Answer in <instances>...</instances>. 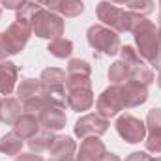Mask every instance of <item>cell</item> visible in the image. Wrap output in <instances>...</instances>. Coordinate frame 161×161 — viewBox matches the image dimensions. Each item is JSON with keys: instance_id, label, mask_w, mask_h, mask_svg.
Listing matches in <instances>:
<instances>
[{"instance_id": "obj_2", "label": "cell", "mask_w": 161, "mask_h": 161, "mask_svg": "<svg viewBox=\"0 0 161 161\" xmlns=\"http://www.w3.org/2000/svg\"><path fill=\"white\" fill-rule=\"evenodd\" d=\"M96 13H97V19L109 26L111 30L114 32H131L133 26L137 25V21L142 17V15H137L133 11H127V9H122L116 4H113L111 0H101L97 6H96Z\"/></svg>"}, {"instance_id": "obj_33", "label": "cell", "mask_w": 161, "mask_h": 161, "mask_svg": "<svg viewBox=\"0 0 161 161\" xmlns=\"http://www.w3.org/2000/svg\"><path fill=\"white\" fill-rule=\"evenodd\" d=\"M40 6H47L51 11H54L56 9V6H58V0H36Z\"/></svg>"}, {"instance_id": "obj_32", "label": "cell", "mask_w": 161, "mask_h": 161, "mask_svg": "<svg viewBox=\"0 0 161 161\" xmlns=\"http://www.w3.org/2000/svg\"><path fill=\"white\" fill-rule=\"evenodd\" d=\"M15 161H43V159H41L40 156H38V154L30 152V154H19Z\"/></svg>"}, {"instance_id": "obj_13", "label": "cell", "mask_w": 161, "mask_h": 161, "mask_svg": "<svg viewBox=\"0 0 161 161\" xmlns=\"http://www.w3.org/2000/svg\"><path fill=\"white\" fill-rule=\"evenodd\" d=\"M4 34H6V38H8V41H9L11 49H13V54H17L19 51L25 49L26 41H28V38H30V34H32V25L15 21L13 25H9V28H8Z\"/></svg>"}, {"instance_id": "obj_40", "label": "cell", "mask_w": 161, "mask_h": 161, "mask_svg": "<svg viewBox=\"0 0 161 161\" xmlns=\"http://www.w3.org/2000/svg\"><path fill=\"white\" fill-rule=\"evenodd\" d=\"M159 9H161V0H159Z\"/></svg>"}, {"instance_id": "obj_28", "label": "cell", "mask_w": 161, "mask_h": 161, "mask_svg": "<svg viewBox=\"0 0 161 161\" xmlns=\"http://www.w3.org/2000/svg\"><path fill=\"white\" fill-rule=\"evenodd\" d=\"M92 73V66L86 60L80 58H71L68 62V75H80V77H90Z\"/></svg>"}, {"instance_id": "obj_19", "label": "cell", "mask_w": 161, "mask_h": 161, "mask_svg": "<svg viewBox=\"0 0 161 161\" xmlns=\"http://www.w3.org/2000/svg\"><path fill=\"white\" fill-rule=\"evenodd\" d=\"M75 152H77V144L68 135H56V139L49 150L51 158H73Z\"/></svg>"}, {"instance_id": "obj_8", "label": "cell", "mask_w": 161, "mask_h": 161, "mask_svg": "<svg viewBox=\"0 0 161 161\" xmlns=\"http://www.w3.org/2000/svg\"><path fill=\"white\" fill-rule=\"evenodd\" d=\"M96 109H97V114H101L105 118H113L122 109H125L124 97H122L120 92V84H111L109 88H105L96 101Z\"/></svg>"}, {"instance_id": "obj_29", "label": "cell", "mask_w": 161, "mask_h": 161, "mask_svg": "<svg viewBox=\"0 0 161 161\" xmlns=\"http://www.w3.org/2000/svg\"><path fill=\"white\" fill-rule=\"evenodd\" d=\"M6 56H13V49L4 32H0V60H6Z\"/></svg>"}, {"instance_id": "obj_39", "label": "cell", "mask_w": 161, "mask_h": 161, "mask_svg": "<svg viewBox=\"0 0 161 161\" xmlns=\"http://www.w3.org/2000/svg\"><path fill=\"white\" fill-rule=\"evenodd\" d=\"M0 15H2V6H0Z\"/></svg>"}, {"instance_id": "obj_15", "label": "cell", "mask_w": 161, "mask_h": 161, "mask_svg": "<svg viewBox=\"0 0 161 161\" xmlns=\"http://www.w3.org/2000/svg\"><path fill=\"white\" fill-rule=\"evenodd\" d=\"M38 120L40 125L45 129H51V131H60L66 127V113L60 109V107H54V105H47L41 113H38Z\"/></svg>"}, {"instance_id": "obj_27", "label": "cell", "mask_w": 161, "mask_h": 161, "mask_svg": "<svg viewBox=\"0 0 161 161\" xmlns=\"http://www.w3.org/2000/svg\"><path fill=\"white\" fill-rule=\"evenodd\" d=\"M41 9V6L34 0V2H26L21 9H17V13H15V21H21V23H28V25H32V17L38 13Z\"/></svg>"}, {"instance_id": "obj_36", "label": "cell", "mask_w": 161, "mask_h": 161, "mask_svg": "<svg viewBox=\"0 0 161 161\" xmlns=\"http://www.w3.org/2000/svg\"><path fill=\"white\" fill-rule=\"evenodd\" d=\"M111 2H113V4H127L129 0H111Z\"/></svg>"}, {"instance_id": "obj_38", "label": "cell", "mask_w": 161, "mask_h": 161, "mask_svg": "<svg viewBox=\"0 0 161 161\" xmlns=\"http://www.w3.org/2000/svg\"><path fill=\"white\" fill-rule=\"evenodd\" d=\"M150 161H161V158H152Z\"/></svg>"}, {"instance_id": "obj_1", "label": "cell", "mask_w": 161, "mask_h": 161, "mask_svg": "<svg viewBox=\"0 0 161 161\" xmlns=\"http://www.w3.org/2000/svg\"><path fill=\"white\" fill-rule=\"evenodd\" d=\"M135 45L139 54L156 69L161 71V40H159V28L148 21L146 17H141L137 25L131 30Z\"/></svg>"}, {"instance_id": "obj_26", "label": "cell", "mask_w": 161, "mask_h": 161, "mask_svg": "<svg viewBox=\"0 0 161 161\" xmlns=\"http://www.w3.org/2000/svg\"><path fill=\"white\" fill-rule=\"evenodd\" d=\"M125 6H127V11H133V13L142 15V17L150 15V13L156 9L154 0H129Z\"/></svg>"}, {"instance_id": "obj_5", "label": "cell", "mask_w": 161, "mask_h": 161, "mask_svg": "<svg viewBox=\"0 0 161 161\" xmlns=\"http://www.w3.org/2000/svg\"><path fill=\"white\" fill-rule=\"evenodd\" d=\"M86 40L90 43V47L97 53H103L107 56H114L120 53V36L118 32L111 30L105 25H92L86 30Z\"/></svg>"}, {"instance_id": "obj_14", "label": "cell", "mask_w": 161, "mask_h": 161, "mask_svg": "<svg viewBox=\"0 0 161 161\" xmlns=\"http://www.w3.org/2000/svg\"><path fill=\"white\" fill-rule=\"evenodd\" d=\"M107 154V148L99 137H86L82 139V144L79 148V154L75 156V161H101V158Z\"/></svg>"}, {"instance_id": "obj_30", "label": "cell", "mask_w": 161, "mask_h": 161, "mask_svg": "<svg viewBox=\"0 0 161 161\" xmlns=\"http://www.w3.org/2000/svg\"><path fill=\"white\" fill-rule=\"evenodd\" d=\"M0 2H2V6H4L6 9H15V11H17V9H21L28 0H0Z\"/></svg>"}, {"instance_id": "obj_21", "label": "cell", "mask_w": 161, "mask_h": 161, "mask_svg": "<svg viewBox=\"0 0 161 161\" xmlns=\"http://www.w3.org/2000/svg\"><path fill=\"white\" fill-rule=\"evenodd\" d=\"M21 150H23V139L15 133V131H11V133H6L2 139H0V152L2 154H6V156H19L21 154Z\"/></svg>"}, {"instance_id": "obj_9", "label": "cell", "mask_w": 161, "mask_h": 161, "mask_svg": "<svg viewBox=\"0 0 161 161\" xmlns=\"http://www.w3.org/2000/svg\"><path fill=\"white\" fill-rule=\"evenodd\" d=\"M114 125H116L118 135L125 142H129V144H137V142L144 141V137H146V124L141 118L133 116V114H122V116H118V120H116Z\"/></svg>"}, {"instance_id": "obj_37", "label": "cell", "mask_w": 161, "mask_h": 161, "mask_svg": "<svg viewBox=\"0 0 161 161\" xmlns=\"http://www.w3.org/2000/svg\"><path fill=\"white\" fill-rule=\"evenodd\" d=\"M158 86L161 88V71H159V75H158Z\"/></svg>"}, {"instance_id": "obj_35", "label": "cell", "mask_w": 161, "mask_h": 161, "mask_svg": "<svg viewBox=\"0 0 161 161\" xmlns=\"http://www.w3.org/2000/svg\"><path fill=\"white\" fill-rule=\"evenodd\" d=\"M49 161H75V158H49Z\"/></svg>"}, {"instance_id": "obj_7", "label": "cell", "mask_w": 161, "mask_h": 161, "mask_svg": "<svg viewBox=\"0 0 161 161\" xmlns=\"http://www.w3.org/2000/svg\"><path fill=\"white\" fill-rule=\"evenodd\" d=\"M120 54L122 60L129 66V71H131V79L139 80L142 84H152L154 82V71L152 68L146 64V60L139 54V51L131 45H124L120 47Z\"/></svg>"}, {"instance_id": "obj_3", "label": "cell", "mask_w": 161, "mask_h": 161, "mask_svg": "<svg viewBox=\"0 0 161 161\" xmlns=\"http://www.w3.org/2000/svg\"><path fill=\"white\" fill-rule=\"evenodd\" d=\"M66 80H68V73L60 68H47L41 71V96L47 99L49 105H54L60 109L68 105Z\"/></svg>"}, {"instance_id": "obj_20", "label": "cell", "mask_w": 161, "mask_h": 161, "mask_svg": "<svg viewBox=\"0 0 161 161\" xmlns=\"http://www.w3.org/2000/svg\"><path fill=\"white\" fill-rule=\"evenodd\" d=\"M54 139H56V135H54V131H51V129L38 131L32 139H28V148H30L32 152H36V154H40V152H49L51 146H53V142H54Z\"/></svg>"}, {"instance_id": "obj_31", "label": "cell", "mask_w": 161, "mask_h": 161, "mask_svg": "<svg viewBox=\"0 0 161 161\" xmlns=\"http://www.w3.org/2000/svg\"><path fill=\"white\" fill-rule=\"evenodd\" d=\"M150 159H152V158H150L146 152H133L125 161H150Z\"/></svg>"}, {"instance_id": "obj_12", "label": "cell", "mask_w": 161, "mask_h": 161, "mask_svg": "<svg viewBox=\"0 0 161 161\" xmlns=\"http://www.w3.org/2000/svg\"><path fill=\"white\" fill-rule=\"evenodd\" d=\"M146 131H148V137L144 141L146 150L148 152H154V154H159L161 152V109L148 111V116H146Z\"/></svg>"}, {"instance_id": "obj_24", "label": "cell", "mask_w": 161, "mask_h": 161, "mask_svg": "<svg viewBox=\"0 0 161 161\" xmlns=\"http://www.w3.org/2000/svg\"><path fill=\"white\" fill-rule=\"evenodd\" d=\"M47 51L56 58H69L73 53V43L66 38H56V40H51Z\"/></svg>"}, {"instance_id": "obj_16", "label": "cell", "mask_w": 161, "mask_h": 161, "mask_svg": "<svg viewBox=\"0 0 161 161\" xmlns=\"http://www.w3.org/2000/svg\"><path fill=\"white\" fill-rule=\"evenodd\" d=\"M17 75H19V68L13 62L0 60V94L2 96H9L15 90Z\"/></svg>"}, {"instance_id": "obj_17", "label": "cell", "mask_w": 161, "mask_h": 161, "mask_svg": "<svg viewBox=\"0 0 161 161\" xmlns=\"http://www.w3.org/2000/svg\"><path fill=\"white\" fill-rule=\"evenodd\" d=\"M40 120H38V116L36 114H30V113H23L17 122L13 124V131L23 139V141H28V139H32L38 131H40Z\"/></svg>"}, {"instance_id": "obj_4", "label": "cell", "mask_w": 161, "mask_h": 161, "mask_svg": "<svg viewBox=\"0 0 161 161\" xmlns=\"http://www.w3.org/2000/svg\"><path fill=\"white\" fill-rule=\"evenodd\" d=\"M66 96H68V107L71 111H75V113L88 111L94 105V90H92L90 77L68 75Z\"/></svg>"}, {"instance_id": "obj_34", "label": "cell", "mask_w": 161, "mask_h": 161, "mask_svg": "<svg viewBox=\"0 0 161 161\" xmlns=\"http://www.w3.org/2000/svg\"><path fill=\"white\" fill-rule=\"evenodd\" d=\"M101 161H122V159L116 156V154H111V152H107V154L101 158Z\"/></svg>"}, {"instance_id": "obj_6", "label": "cell", "mask_w": 161, "mask_h": 161, "mask_svg": "<svg viewBox=\"0 0 161 161\" xmlns=\"http://www.w3.org/2000/svg\"><path fill=\"white\" fill-rule=\"evenodd\" d=\"M64 28H66V25H64L62 15L51 11V9H43L41 8L40 11L32 17V32L38 38H43V40L62 38Z\"/></svg>"}, {"instance_id": "obj_25", "label": "cell", "mask_w": 161, "mask_h": 161, "mask_svg": "<svg viewBox=\"0 0 161 161\" xmlns=\"http://www.w3.org/2000/svg\"><path fill=\"white\" fill-rule=\"evenodd\" d=\"M127 79H131V71H129V66L124 62V60H116L111 64L109 68V80L113 84H122Z\"/></svg>"}, {"instance_id": "obj_18", "label": "cell", "mask_w": 161, "mask_h": 161, "mask_svg": "<svg viewBox=\"0 0 161 161\" xmlns=\"http://www.w3.org/2000/svg\"><path fill=\"white\" fill-rule=\"evenodd\" d=\"M21 101L15 97H2L0 99V122H4L6 125H13L17 118L23 114L21 113Z\"/></svg>"}, {"instance_id": "obj_10", "label": "cell", "mask_w": 161, "mask_h": 161, "mask_svg": "<svg viewBox=\"0 0 161 161\" xmlns=\"http://www.w3.org/2000/svg\"><path fill=\"white\" fill-rule=\"evenodd\" d=\"M109 129V118L97 114V113H90L80 116L79 120L75 122V135L79 139H86V137H99Z\"/></svg>"}, {"instance_id": "obj_11", "label": "cell", "mask_w": 161, "mask_h": 161, "mask_svg": "<svg viewBox=\"0 0 161 161\" xmlns=\"http://www.w3.org/2000/svg\"><path fill=\"white\" fill-rule=\"evenodd\" d=\"M120 92L124 97V105L127 109L139 107V105L146 103V99H148V86L135 79H127L125 82H122Z\"/></svg>"}, {"instance_id": "obj_22", "label": "cell", "mask_w": 161, "mask_h": 161, "mask_svg": "<svg viewBox=\"0 0 161 161\" xmlns=\"http://www.w3.org/2000/svg\"><path fill=\"white\" fill-rule=\"evenodd\" d=\"M41 94V82L40 79H23L21 80V84L17 86V96H19V101L21 103H25V101H28V99H32V97H36V96H40Z\"/></svg>"}, {"instance_id": "obj_23", "label": "cell", "mask_w": 161, "mask_h": 161, "mask_svg": "<svg viewBox=\"0 0 161 161\" xmlns=\"http://www.w3.org/2000/svg\"><path fill=\"white\" fill-rule=\"evenodd\" d=\"M62 17H79L84 11V2L82 0H58V6L54 9Z\"/></svg>"}]
</instances>
